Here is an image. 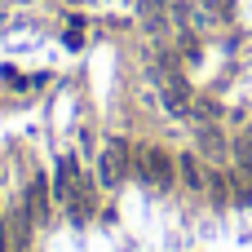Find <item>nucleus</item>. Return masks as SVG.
<instances>
[{
    "label": "nucleus",
    "instance_id": "obj_4",
    "mask_svg": "<svg viewBox=\"0 0 252 252\" xmlns=\"http://www.w3.org/2000/svg\"><path fill=\"white\" fill-rule=\"evenodd\" d=\"M199 146H204L208 155L221 159V155H226V133H221L217 124H204V128H199Z\"/></svg>",
    "mask_w": 252,
    "mask_h": 252
},
{
    "label": "nucleus",
    "instance_id": "obj_1",
    "mask_svg": "<svg viewBox=\"0 0 252 252\" xmlns=\"http://www.w3.org/2000/svg\"><path fill=\"white\" fill-rule=\"evenodd\" d=\"M133 177L155 186V190H173L177 186V155H168L164 146H137L133 151Z\"/></svg>",
    "mask_w": 252,
    "mask_h": 252
},
{
    "label": "nucleus",
    "instance_id": "obj_3",
    "mask_svg": "<svg viewBox=\"0 0 252 252\" xmlns=\"http://www.w3.org/2000/svg\"><path fill=\"white\" fill-rule=\"evenodd\" d=\"M177 182H182V190L204 195V190H208V164H204L195 151H182V155H177Z\"/></svg>",
    "mask_w": 252,
    "mask_h": 252
},
{
    "label": "nucleus",
    "instance_id": "obj_2",
    "mask_svg": "<svg viewBox=\"0 0 252 252\" xmlns=\"http://www.w3.org/2000/svg\"><path fill=\"white\" fill-rule=\"evenodd\" d=\"M31 217H35V226H49L53 217H58V204H53V182L44 177V173H35L31 182H27V204H22Z\"/></svg>",
    "mask_w": 252,
    "mask_h": 252
},
{
    "label": "nucleus",
    "instance_id": "obj_5",
    "mask_svg": "<svg viewBox=\"0 0 252 252\" xmlns=\"http://www.w3.org/2000/svg\"><path fill=\"white\" fill-rule=\"evenodd\" d=\"M239 151H244V155H252V128H244V137H239Z\"/></svg>",
    "mask_w": 252,
    "mask_h": 252
}]
</instances>
